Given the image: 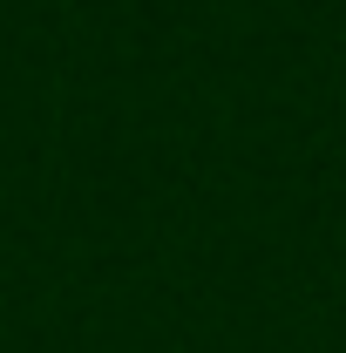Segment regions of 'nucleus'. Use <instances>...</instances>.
I'll return each mask as SVG.
<instances>
[]
</instances>
